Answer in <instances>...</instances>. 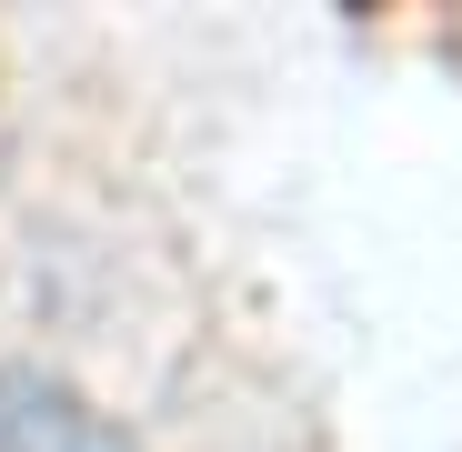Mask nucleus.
Masks as SVG:
<instances>
[{
    "instance_id": "obj_1",
    "label": "nucleus",
    "mask_w": 462,
    "mask_h": 452,
    "mask_svg": "<svg viewBox=\"0 0 462 452\" xmlns=\"http://www.w3.org/2000/svg\"><path fill=\"white\" fill-rule=\"evenodd\" d=\"M0 452H141L91 392L41 362H0Z\"/></svg>"
}]
</instances>
